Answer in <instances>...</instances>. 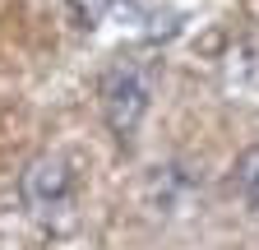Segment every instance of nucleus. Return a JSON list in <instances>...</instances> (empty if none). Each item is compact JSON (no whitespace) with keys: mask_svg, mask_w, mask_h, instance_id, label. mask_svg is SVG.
<instances>
[{"mask_svg":"<svg viewBox=\"0 0 259 250\" xmlns=\"http://www.w3.org/2000/svg\"><path fill=\"white\" fill-rule=\"evenodd\" d=\"M153 84H157V70L139 56H116L97 79V107H102L107 130L120 144H130L135 130L144 125V116L153 107Z\"/></svg>","mask_w":259,"mask_h":250,"instance_id":"nucleus-1","label":"nucleus"},{"mask_svg":"<svg viewBox=\"0 0 259 250\" xmlns=\"http://www.w3.org/2000/svg\"><path fill=\"white\" fill-rule=\"evenodd\" d=\"M79 195V172L74 162L65 158V153H42V158H32L19 176V199L28 213H60V209H70Z\"/></svg>","mask_w":259,"mask_h":250,"instance_id":"nucleus-2","label":"nucleus"},{"mask_svg":"<svg viewBox=\"0 0 259 250\" xmlns=\"http://www.w3.org/2000/svg\"><path fill=\"white\" fill-rule=\"evenodd\" d=\"M232 185H236V195L245 199V209L259 213V144L245 148L241 158H236V167H232Z\"/></svg>","mask_w":259,"mask_h":250,"instance_id":"nucleus-3","label":"nucleus"},{"mask_svg":"<svg viewBox=\"0 0 259 250\" xmlns=\"http://www.w3.org/2000/svg\"><path fill=\"white\" fill-rule=\"evenodd\" d=\"M65 10H70V23L79 33H93L116 14V0H65Z\"/></svg>","mask_w":259,"mask_h":250,"instance_id":"nucleus-4","label":"nucleus"}]
</instances>
